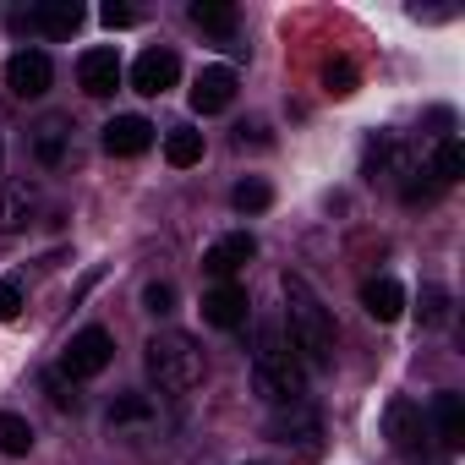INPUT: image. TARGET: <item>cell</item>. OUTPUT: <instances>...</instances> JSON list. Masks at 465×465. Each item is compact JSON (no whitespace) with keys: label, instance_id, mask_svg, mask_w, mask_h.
<instances>
[{"label":"cell","instance_id":"cell-31","mask_svg":"<svg viewBox=\"0 0 465 465\" xmlns=\"http://www.w3.org/2000/svg\"><path fill=\"white\" fill-rule=\"evenodd\" d=\"M0 159H6V143H0Z\"/></svg>","mask_w":465,"mask_h":465},{"label":"cell","instance_id":"cell-23","mask_svg":"<svg viewBox=\"0 0 465 465\" xmlns=\"http://www.w3.org/2000/svg\"><path fill=\"white\" fill-rule=\"evenodd\" d=\"M45 389H50V405H55V411H83V394H77V383H72V378L45 372Z\"/></svg>","mask_w":465,"mask_h":465},{"label":"cell","instance_id":"cell-15","mask_svg":"<svg viewBox=\"0 0 465 465\" xmlns=\"http://www.w3.org/2000/svg\"><path fill=\"white\" fill-rule=\"evenodd\" d=\"M99 143H104V153H115V159H137V153L153 148V126H148L143 115H115Z\"/></svg>","mask_w":465,"mask_h":465},{"label":"cell","instance_id":"cell-27","mask_svg":"<svg viewBox=\"0 0 465 465\" xmlns=\"http://www.w3.org/2000/svg\"><path fill=\"white\" fill-rule=\"evenodd\" d=\"M143 307H148L153 318H164V312H175V285H170V280H153V285L143 291Z\"/></svg>","mask_w":465,"mask_h":465},{"label":"cell","instance_id":"cell-5","mask_svg":"<svg viewBox=\"0 0 465 465\" xmlns=\"http://www.w3.org/2000/svg\"><path fill=\"white\" fill-rule=\"evenodd\" d=\"M72 143H77V121L61 115V110L34 121V132H28V153H34L39 170H66L72 164Z\"/></svg>","mask_w":465,"mask_h":465},{"label":"cell","instance_id":"cell-14","mask_svg":"<svg viewBox=\"0 0 465 465\" xmlns=\"http://www.w3.org/2000/svg\"><path fill=\"white\" fill-rule=\"evenodd\" d=\"M77 83H83V94L110 99V94L121 88V55H115V50H83V61H77Z\"/></svg>","mask_w":465,"mask_h":465},{"label":"cell","instance_id":"cell-16","mask_svg":"<svg viewBox=\"0 0 465 465\" xmlns=\"http://www.w3.org/2000/svg\"><path fill=\"white\" fill-rule=\"evenodd\" d=\"M361 307H367V318L394 323V318L405 312V285H400V280H389V274H378V280H367V285H361Z\"/></svg>","mask_w":465,"mask_h":465},{"label":"cell","instance_id":"cell-7","mask_svg":"<svg viewBox=\"0 0 465 465\" xmlns=\"http://www.w3.org/2000/svg\"><path fill=\"white\" fill-rule=\"evenodd\" d=\"M39 208H45L39 181H28V175L6 181V186H0V236H23V230L39 219Z\"/></svg>","mask_w":465,"mask_h":465},{"label":"cell","instance_id":"cell-13","mask_svg":"<svg viewBox=\"0 0 465 465\" xmlns=\"http://www.w3.org/2000/svg\"><path fill=\"white\" fill-rule=\"evenodd\" d=\"M247 312H252V296H247V285H236V280H224V285H213V291L203 296V318H208L213 329H242Z\"/></svg>","mask_w":465,"mask_h":465},{"label":"cell","instance_id":"cell-3","mask_svg":"<svg viewBox=\"0 0 465 465\" xmlns=\"http://www.w3.org/2000/svg\"><path fill=\"white\" fill-rule=\"evenodd\" d=\"M143 367H148V378H153L164 394H186V389H197V383L208 378L203 345H197L192 334H181V329L153 334V340L143 345Z\"/></svg>","mask_w":465,"mask_h":465},{"label":"cell","instance_id":"cell-18","mask_svg":"<svg viewBox=\"0 0 465 465\" xmlns=\"http://www.w3.org/2000/svg\"><path fill=\"white\" fill-rule=\"evenodd\" d=\"M192 23H197L203 34H213V39H236L242 12L230 6V0H197V6H192Z\"/></svg>","mask_w":465,"mask_h":465},{"label":"cell","instance_id":"cell-9","mask_svg":"<svg viewBox=\"0 0 465 465\" xmlns=\"http://www.w3.org/2000/svg\"><path fill=\"white\" fill-rule=\"evenodd\" d=\"M50 83H55V66H50L45 50H17V55L6 61V88H12L17 99H45Z\"/></svg>","mask_w":465,"mask_h":465},{"label":"cell","instance_id":"cell-8","mask_svg":"<svg viewBox=\"0 0 465 465\" xmlns=\"http://www.w3.org/2000/svg\"><path fill=\"white\" fill-rule=\"evenodd\" d=\"M252 258H258V236H247V230H230V236H219V242L203 252V269L224 285V280H236Z\"/></svg>","mask_w":465,"mask_h":465},{"label":"cell","instance_id":"cell-17","mask_svg":"<svg viewBox=\"0 0 465 465\" xmlns=\"http://www.w3.org/2000/svg\"><path fill=\"white\" fill-rule=\"evenodd\" d=\"M432 421H438V443L443 449H465V400L454 389L432 394Z\"/></svg>","mask_w":465,"mask_h":465},{"label":"cell","instance_id":"cell-22","mask_svg":"<svg viewBox=\"0 0 465 465\" xmlns=\"http://www.w3.org/2000/svg\"><path fill=\"white\" fill-rule=\"evenodd\" d=\"M230 203H236L242 213H263V208L274 203V186H269V181H258V175H247L236 192H230Z\"/></svg>","mask_w":465,"mask_h":465},{"label":"cell","instance_id":"cell-21","mask_svg":"<svg viewBox=\"0 0 465 465\" xmlns=\"http://www.w3.org/2000/svg\"><path fill=\"white\" fill-rule=\"evenodd\" d=\"M28 449H34V427H28V416L6 411V416H0V454H28Z\"/></svg>","mask_w":465,"mask_h":465},{"label":"cell","instance_id":"cell-12","mask_svg":"<svg viewBox=\"0 0 465 465\" xmlns=\"http://www.w3.org/2000/svg\"><path fill=\"white\" fill-rule=\"evenodd\" d=\"M230 104H236V72L230 66H203L192 77V110L197 115H219Z\"/></svg>","mask_w":465,"mask_h":465},{"label":"cell","instance_id":"cell-26","mask_svg":"<svg viewBox=\"0 0 465 465\" xmlns=\"http://www.w3.org/2000/svg\"><path fill=\"white\" fill-rule=\"evenodd\" d=\"M323 88L340 94V99L356 94V66H351V61H329V66H323Z\"/></svg>","mask_w":465,"mask_h":465},{"label":"cell","instance_id":"cell-11","mask_svg":"<svg viewBox=\"0 0 465 465\" xmlns=\"http://www.w3.org/2000/svg\"><path fill=\"white\" fill-rule=\"evenodd\" d=\"M175 77H181V61H175V50H143V55L132 61V88H137L143 99H159V94H170V88H175Z\"/></svg>","mask_w":465,"mask_h":465},{"label":"cell","instance_id":"cell-25","mask_svg":"<svg viewBox=\"0 0 465 465\" xmlns=\"http://www.w3.org/2000/svg\"><path fill=\"white\" fill-rule=\"evenodd\" d=\"M421 323L427 329H443L449 323V291H438V285L421 291Z\"/></svg>","mask_w":465,"mask_h":465},{"label":"cell","instance_id":"cell-30","mask_svg":"<svg viewBox=\"0 0 465 465\" xmlns=\"http://www.w3.org/2000/svg\"><path fill=\"white\" fill-rule=\"evenodd\" d=\"M236 143H242V148H247V143H252V148H263V143H269V126H258V121H252V126H242V132H236Z\"/></svg>","mask_w":465,"mask_h":465},{"label":"cell","instance_id":"cell-1","mask_svg":"<svg viewBox=\"0 0 465 465\" xmlns=\"http://www.w3.org/2000/svg\"><path fill=\"white\" fill-rule=\"evenodd\" d=\"M285 323H291V345L307 356V367H334V312L323 307V296L312 291L307 274H285Z\"/></svg>","mask_w":465,"mask_h":465},{"label":"cell","instance_id":"cell-10","mask_svg":"<svg viewBox=\"0 0 465 465\" xmlns=\"http://www.w3.org/2000/svg\"><path fill=\"white\" fill-rule=\"evenodd\" d=\"M383 438L394 443V454H421V449H427L421 405H416V400H389V405H383Z\"/></svg>","mask_w":465,"mask_h":465},{"label":"cell","instance_id":"cell-4","mask_svg":"<svg viewBox=\"0 0 465 465\" xmlns=\"http://www.w3.org/2000/svg\"><path fill=\"white\" fill-rule=\"evenodd\" d=\"M115 361V340L104 334V329H77L72 340H66V351H61V378H72V383H83V378H99L104 367Z\"/></svg>","mask_w":465,"mask_h":465},{"label":"cell","instance_id":"cell-2","mask_svg":"<svg viewBox=\"0 0 465 465\" xmlns=\"http://www.w3.org/2000/svg\"><path fill=\"white\" fill-rule=\"evenodd\" d=\"M252 389H258L269 405H302V400H307V367H302L296 351L280 340V323H258Z\"/></svg>","mask_w":465,"mask_h":465},{"label":"cell","instance_id":"cell-19","mask_svg":"<svg viewBox=\"0 0 465 465\" xmlns=\"http://www.w3.org/2000/svg\"><path fill=\"white\" fill-rule=\"evenodd\" d=\"M164 159H170L175 170H192V164L203 159V132H192V126H170V132H164Z\"/></svg>","mask_w":465,"mask_h":465},{"label":"cell","instance_id":"cell-28","mask_svg":"<svg viewBox=\"0 0 465 465\" xmlns=\"http://www.w3.org/2000/svg\"><path fill=\"white\" fill-rule=\"evenodd\" d=\"M17 318H23V285L0 280V323H17Z\"/></svg>","mask_w":465,"mask_h":465},{"label":"cell","instance_id":"cell-20","mask_svg":"<svg viewBox=\"0 0 465 465\" xmlns=\"http://www.w3.org/2000/svg\"><path fill=\"white\" fill-rule=\"evenodd\" d=\"M427 170H432V181H438V186H454V181H460V175H465V148H460V143H454V137H443V143H438V153H432V164H427Z\"/></svg>","mask_w":465,"mask_h":465},{"label":"cell","instance_id":"cell-6","mask_svg":"<svg viewBox=\"0 0 465 465\" xmlns=\"http://www.w3.org/2000/svg\"><path fill=\"white\" fill-rule=\"evenodd\" d=\"M83 28L77 0H39L28 12H12V34H45V39H72Z\"/></svg>","mask_w":465,"mask_h":465},{"label":"cell","instance_id":"cell-29","mask_svg":"<svg viewBox=\"0 0 465 465\" xmlns=\"http://www.w3.org/2000/svg\"><path fill=\"white\" fill-rule=\"evenodd\" d=\"M99 17H104V28H132V23H137V12H132V6H115V0H110Z\"/></svg>","mask_w":465,"mask_h":465},{"label":"cell","instance_id":"cell-24","mask_svg":"<svg viewBox=\"0 0 465 465\" xmlns=\"http://www.w3.org/2000/svg\"><path fill=\"white\" fill-rule=\"evenodd\" d=\"M153 416V405L143 400V394H121L115 405H110V427H126V421H148Z\"/></svg>","mask_w":465,"mask_h":465}]
</instances>
